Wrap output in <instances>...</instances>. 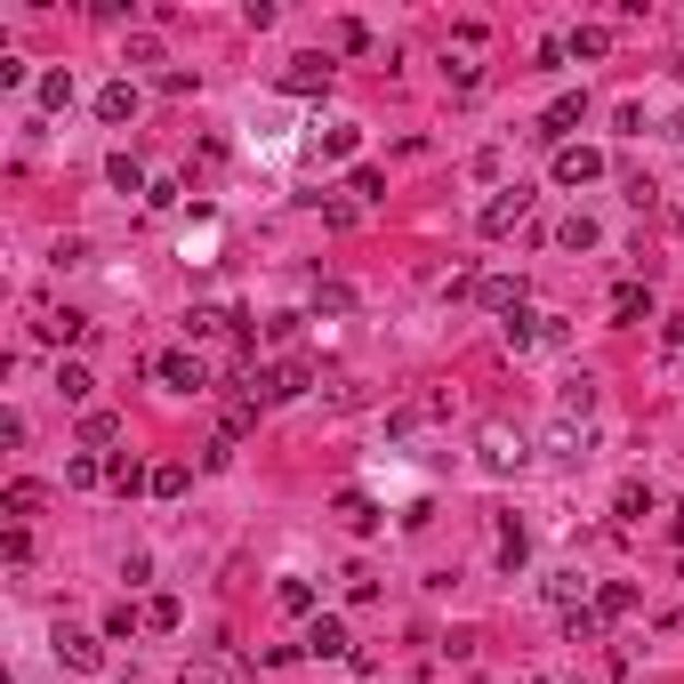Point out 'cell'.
<instances>
[{"instance_id": "cell-26", "label": "cell", "mask_w": 684, "mask_h": 684, "mask_svg": "<svg viewBox=\"0 0 684 684\" xmlns=\"http://www.w3.org/2000/svg\"><path fill=\"white\" fill-rule=\"evenodd\" d=\"M65 484H73V491H97V484H106V460H97V451H73V460H65Z\"/></svg>"}, {"instance_id": "cell-36", "label": "cell", "mask_w": 684, "mask_h": 684, "mask_svg": "<svg viewBox=\"0 0 684 684\" xmlns=\"http://www.w3.org/2000/svg\"><path fill=\"white\" fill-rule=\"evenodd\" d=\"M355 145H363V130H355V121H339V130H322V154H330V161H346Z\"/></svg>"}, {"instance_id": "cell-34", "label": "cell", "mask_w": 684, "mask_h": 684, "mask_svg": "<svg viewBox=\"0 0 684 684\" xmlns=\"http://www.w3.org/2000/svg\"><path fill=\"white\" fill-rule=\"evenodd\" d=\"M178 620H185V604H178V596H154V604H145V628H161V636H170Z\"/></svg>"}, {"instance_id": "cell-31", "label": "cell", "mask_w": 684, "mask_h": 684, "mask_svg": "<svg viewBox=\"0 0 684 684\" xmlns=\"http://www.w3.org/2000/svg\"><path fill=\"white\" fill-rule=\"evenodd\" d=\"M346 194H355V201H387V170H370V161H363V170L346 178Z\"/></svg>"}, {"instance_id": "cell-9", "label": "cell", "mask_w": 684, "mask_h": 684, "mask_svg": "<svg viewBox=\"0 0 684 684\" xmlns=\"http://www.w3.org/2000/svg\"><path fill=\"white\" fill-rule=\"evenodd\" d=\"M137 81H106V89H97V121H106V130H121V121H137Z\"/></svg>"}, {"instance_id": "cell-43", "label": "cell", "mask_w": 684, "mask_h": 684, "mask_svg": "<svg viewBox=\"0 0 684 684\" xmlns=\"http://www.w3.org/2000/svg\"><path fill=\"white\" fill-rule=\"evenodd\" d=\"M500 170H508V154H500V145H484V154H475V178L500 185Z\"/></svg>"}, {"instance_id": "cell-6", "label": "cell", "mask_w": 684, "mask_h": 684, "mask_svg": "<svg viewBox=\"0 0 684 684\" xmlns=\"http://www.w3.org/2000/svg\"><path fill=\"white\" fill-rule=\"evenodd\" d=\"M579 113H588V97H579V89H564V97H555V106L540 113V130H532V137H540V145H555V154H564V137L579 130Z\"/></svg>"}, {"instance_id": "cell-37", "label": "cell", "mask_w": 684, "mask_h": 684, "mask_svg": "<svg viewBox=\"0 0 684 684\" xmlns=\"http://www.w3.org/2000/svg\"><path fill=\"white\" fill-rule=\"evenodd\" d=\"M113 435H121V419H113V411H89V419H81V443H113Z\"/></svg>"}, {"instance_id": "cell-1", "label": "cell", "mask_w": 684, "mask_h": 684, "mask_svg": "<svg viewBox=\"0 0 684 684\" xmlns=\"http://www.w3.org/2000/svg\"><path fill=\"white\" fill-rule=\"evenodd\" d=\"M532 201H540V194H532V185H524V178H515V185H500V194H491V201H484V210H475V234H484V242H508V234H515V225H524V218H532Z\"/></svg>"}, {"instance_id": "cell-4", "label": "cell", "mask_w": 684, "mask_h": 684, "mask_svg": "<svg viewBox=\"0 0 684 684\" xmlns=\"http://www.w3.org/2000/svg\"><path fill=\"white\" fill-rule=\"evenodd\" d=\"M154 379L170 387V395H201V387H210V363L185 355V346H170V355H154Z\"/></svg>"}, {"instance_id": "cell-8", "label": "cell", "mask_w": 684, "mask_h": 684, "mask_svg": "<svg viewBox=\"0 0 684 684\" xmlns=\"http://www.w3.org/2000/svg\"><path fill=\"white\" fill-rule=\"evenodd\" d=\"M604 178V154H596V145H564V154H555V185H596Z\"/></svg>"}, {"instance_id": "cell-35", "label": "cell", "mask_w": 684, "mask_h": 684, "mask_svg": "<svg viewBox=\"0 0 684 684\" xmlns=\"http://www.w3.org/2000/svg\"><path fill=\"white\" fill-rule=\"evenodd\" d=\"M443 81H451V89H484V65H475V57H451V65H443Z\"/></svg>"}, {"instance_id": "cell-41", "label": "cell", "mask_w": 684, "mask_h": 684, "mask_svg": "<svg viewBox=\"0 0 684 684\" xmlns=\"http://www.w3.org/2000/svg\"><path fill=\"white\" fill-rule=\"evenodd\" d=\"M548 451H555V460H579V427L555 419V427H548Z\"/></svg>"}, {"instance_id": "cell-28", "label": "cell", "mask_w": 684, "mask_h": 684, "mask_svg": "<svg viewBox=\"0 0 684 684\" xmlns=\"http://www.w3.org/2000/svg\"><path fill=\"white\" fill-rule=\"evenodd\" d=\"M564 49L596 65V57H612V33H604V25H572V40H564Z\"/></svg>"}, {"instance_id": "cell-39", "label": "cell", "mask_w": 684, "mask_h": 684, "mask_svg": "<svg viewBox=\"0 0 684 684\" xmlns=\"http://www.w3.org/2000/svg\"><path fill=\"white\" fill-rule=\"evenodd\" d=\"M178 684H234V669H225V660H185Z\"/></svg>"}, {"instance_id": "cell-33", "label": "cell", "mask_w": 684, "mask_h": 684, "mask_svg": "<svg viewBox=\"0 0 684 684\" xmlns=\"http://www.w3.org/2000/svg\"><path fill=\"white\" fill-rule=\"evenodd\" d=\"M346 306H355V290H346V282H315V315H346Z\"/></svg>"}, {"instance_id": "cell-27", "label": "cell", "mask_w": 684, "mask_h": 684, "mask_svg": "<svg viewBox=\"0 0 684 684\" xmlns=\"http://www.w3.org/2000/svg\"><path fill=\"white\" fill-rule=\"evenodd\" d=\"M137 628H145V612L130 604V596H121V604L106 612V645H130V636H137Z\"/></svg>"}, {"instance_id": "cell-15", "label": "cell", "mask_w": 684, "mask_h": 684, "mask_svg": "<svg viewBox=\"0 0 684 684\" xmlns=\"http://www.w3.org/2000/svg\"><path fill=\"white\" fill-rule=\"evenodd\" d=\"M612 322H620V330L652 322V290H645V282H620V290H612Z\"/></svg>"}, {"instance_id": "cell-23", "label": "cell", "mask_w": 684, "mask_h": 684, "mask_svg": "<svg viewBox=\"0 0 684 684\" xmlns=\"http://www.w3.org/2000/svg\"><path fill=\"white\" fill-rule=\"evenodd\" d=\"M500 346H508V355L540 346V315H532V306H524V315H508V322H500Z\"/></svg>"}, {"instance_id": "cell-20", "label": "cell", "mask_w": 684, "mask_h": 684, "mask_svg": "<svg viewBox=\"0 0 684 684\" xmlns=\"http://www.w3.org/2000/svg\"><path fill=\"white\" fill-rule=\"evenodd\" d=\"M555 242H564V251H596V242H604V225H596L588 210H572L564 225H555Z\"/></svg>"}, {"instance_id": "cell-24", "label": "cell", "mask_w": 684, "mask_h": 684, "mask_svg": "<svg viewBox=\"0 0 684 684\" xmlns=\"http://www.w3.org/2000/svg\"><path fill=\"white\" fill-rule=\"evenodd\" d=\"M596 636H604V612H596V604H572V612H564V645H596Z\"/></svg>"}, {"instance_id": "cell-12", "label": "cell", "mask_w": 684, "mask_h": 684, "mask_svg": "<svg viewBox=\"0 0 684 684\" xmlns=\"http://www.w3.org/2000/svg\"><path fill=\"white\" fill-rule=\"evenodd\" d=\"M40 508H49V491H40V484H33V475H16V484H9V491H0V515H9V524H33V515H40Z\"/></svg>"}, {"instance_id": "cell-29", "label": "cell", "mask_w": 684, "mask_h": 684, "mask_svg": "<svg viewBox=\"0 0 684 684\" xmlns=\"http://www.w3.org/2000/svg\"><path fill=\"white\" fill-rule=\"evenodd\" d=\"M33 89H40V113H65L73 106V73H40Z\"/></svg>"}, {"instance_id": "cell-10", "label": "cell", "mask_w": 684, "mask_h": 684, "mask_svg": "<svg viewBox=\"0 0 684 684\" xmlns=\"http://www.w3.org/2000/svg\"><path fill=\"white\" fill-rule=\"evenodd\" d=\"M330 515H339V524H346V532H379V500H370V491H363V484H346V491H339V500H330Z\"/></svg>"}, {"instance_id": "cell-18", "label": "cell", "mask_w": 684, "mask_h": 684, "mask_svg": "<svg viewBox=\"0 0 684 684\" xmlns=\"http://www.w3.org/2000/svg\"><path fill=\"white\" fill-rule=\"evenodd\" d=\"M274 604H282L290 620H315V579H298V572L274 579Z\"/></svg>"}, {"instance_id": "cell-13", "label": "cell", "mask_w": 684, "mask_h": 684, "mask_svg": "<svg viewBox=\"0 0 684 684\" xmlns=\"http://www.w3.org/2000/svg\"><path fill=\"white\" fill-rule=\"evenodd\" d=\"M106 484L121 491V500H137V491H154V467H137L130 451H106Z\"/></svg>"}, {"instance_id": "cell-19", "label": "cell", "mask_w": 684, "mask_h": 684, "mask_svg": "<svg viewBox=\"0 0 684 684\" xmlns=\"http://www.w3.org/2000/svg\"><path fill=\"white\" fill-rule=\"evenodd\" d=\"M106 178H113V194H154V178H145V161H137V154H113V161H106Z\"/></svg>"}, {"instance_id": "cell-50", "label": "cell", "mask_w": 684, "mask_h": 684, "mask_svg": "<svg viewBox=\"0 0 684 684\" xmlns=\"http://www.w3.org/2000/svg\"><path fill=\"white\" fill-rule=\"evenodd\" d=\"M532 684H548V676H532Z\"/></svg>"}, {"instance_id": "cell-49", "label": "cell", "mask_w": 684, "mask_h": 684, "mask_svg": "<svg viewBox=\"0 0 684 684\" xmlns=\"http://www.w3.org/2000/svg\"><path fill=\"white\" fill-rule=\"evenodd\" d=\"M676 73H684V57H676Z\"/></svg>"}, {"instance_id": "cell-38", "label": "cell", "mask_w": 684, "mask_h": 684, "mask_svg": "<svg viewBox=\"0 0 684 684\" xmlns=\"http://www.w3.org/2000/svg\"><path fill=\"white\" fill-rule=\"evenodd\" d=\"M0 555H9V564L25 572V564H33V524H9V540H0Z\"/></svg>"}, {"instance_id": "cell-44", "label": "cell", "mask_w": 684, "mask_h": 684, "mask_svg": "<svg viewBox=\"0 0 684 684\" xmlns=\"http://www.w3.org/2000/svg\"><path fill=\"white\" fill-rule=\"evenodd\" d=\"M579 588H588V579H579V572H555V579H548V596H555V604H564V612H572V596H579Z\"/></svg>"}, {"instance_id": "cell-30", "label": "cell", "mask_w": 684, "mask_h": 684, "mask_svg": "<svg viewBox=\"0 0 684 684\" xmlns=\"http://www.w3.org/2000/svg\"><path fill=\"white\" fill-rule=\"evenodd\" d=\"M185 484H194V475H185V460H161V467H154V500H178Z\"/></svg>"}, {"instance_id": "cell-2", "label": "cell", "mask_w": 684, "mask_h": 684, "mask_svg": "<svg viewBox=\"0 0 684 684\" xmlns=\"http://www.w3.org/2000/svg\"><path fill=\"white\" fill-rule=\"evenodd\" d=\"M306 387H315V363H306V355H282V363L251 370V395H258V403H298Z\"/></svg>"}, {"instance_id": "cell-25", "label": "cell", "mask_w": 684, "mask_h": 684, "mask_svg": "<svg viewBox=\"0 0 684 684\" xmlns=\"http://www.w3.org/2000/svg\"><path fill=\"white\" fill-rule=\"evenodd\" d=\"M57 395H65V403H89V395H97L89 363H57Z\"/></svg>"}, {"instance_id": "cell-22", "label": "cell", "mask_w": 684, "mask_h": 684, "mask_svg": "<svg viewBox=\"0 0 684 684\" xmlns=\"http://www.w3.org/2000/svg\"><path fill=\"white\" fill-rule=\"evenodd\" d=\"M315 210H322V225H330V234H346V225L363 218V201H355V194H315Z\"/></svg>"}, {"instance_id": "cell-16", "label": "cell", "mask_w": 684, "mask_h": 684, "mask_svg": "<svg viewBox=\"0 0 684 684\" xmlns=\"http://www.w3.org/2000/svg\"><path fill=\"white\" fill-rule=\"evenodd\" d=\"M475 298H484V306H491V315H500V322H508V315H524V282H508V274L475 282Z\"/></svg>"}, {"instance_id": "cell-45", "label": "cell", "mask_w": 684, "mask_h": 684, "mask_svg": "<svg viewBox=\"0 0 684 684\" xmlns=\"http://www.w3.org/2000/svg\"><path fill=\"white\" fill-rule=\"evenodd\" d=\"M339 49H346V57H363V49H370V25H355V16H346V25H339Z\"/></svg>"}, {"instance_id": "cell-21", "label": "cell", "mask_w": 684, "mask_h": 684, "mask_svg": "<svg viewBox=\"0 0 684 684\" xmlns=\"http://www.w3.org/2000/svg\"><path fill=\"white\" fill-rule=\"evenodd\" d=\"M636 604H645V596H636L628 579H604V588H596V612H604V620H628Z\"/></svg>"}, {"instance_id": "cell-14", "label": "cell", "mask_w": 684, "mask_h": 684, "mask_svg": "<svg viewBox=\"0 0 684 684\" xmlns=\"http://www.w3.org/2000/svg\"><path fill=\"white\" fill-rule=\"evenodd\" d=\"M612 515H620V524H645V515H652V484H645V475H620Z\"/></svg>"}, {"instance_id": "cell-5", "label": "cell", "mask_w": 684, "mask_h": 684, "mask_svg": "<svg viewBox=\"0 0 684 684\" xmlns=\"http://www.w3.org/2000/svg\"><path fill=\"white\" fill-rule=\"evenodd\" d=\"M57 660L81 669V676H97V669H106V636H97V628H57Z\"/></svg>"}, {"instance_id": "cell-46", "label": "cell", "mask_w": 684, "mask_h": 684, "mask_svg": "<svg viewBox=\"0 0 684 684\" xmlns=\"http://www.w3.org/2000/svg\"><path fill=\"white\" fill-rule=\"evenodd\" d=\"M161 89H170V97H194V89H201V73H185V65H170V73H161Z\"/></svg>"}, {"instance_id": "cell-48", "label": "cell", "mask_w": 684, "mask_h": 684, "mask_svg": "<svg viewBox=\"0 0 684 684\" xmlns=\"http://www.w3.org/2000/svg\"><path fill=\"white\" fill-rule=\"evenodd\" d=\"M676 234H684V210H676Z\"/></svg>"}, {"instance_id": "cell-32", "label": "cell", "mask_w": 684, "mask_h": 684, "mask_svg": "<svg viewBox=\"0 0 684 684\" xmlns=\"http://www.w3.org/2000/svg\"><path fill=\"white\" fill-rule=\"evenodd\" d=\"M596 411V379H564V419H588Z\"/></svg>"}, {"instance_id": "cell-11", "label": "cell", "mask_w": 684, "mask_h": 684, "mask_svg": "<svg viewBox=\"0 0 684 684\" xmlns=\"http://www.w3.org/2000/svg\"><path fill=\"white\" fill-rule=\"evenodd\" d=\"M306 652H315V660H346V652H355V636H346V620L315 612V628H306Z\"/></svg>"}, {"instance_id": "cell-47", "label": "cell", "mask_w": 684, "mask_h": 684, "mask_svg": "<svg viewBox=\"0 0 684 684\" xmlns=\"http://www.w3.org/2000/svg\"><path fill=\"white\" fill-rule=\"evenodd\" d=\"M669 540H676V548H684V508H676V515H669Z\"/></svg>"}, {"instance_id": "cell-40", "label": "cell", "mask_w": 684, "mask_h": 684, "mask_svg": "<svg viewBox=\"0 0 684 684\" xmlns=\"http://www.w3.org/2000/svg\"><path fill=\"white\" fill-rule=\"evenodd\" d=\"M40 339H65L73 346V339H89V322H81V315H49V322H40Z\"/></svg>"}, {"instance_id": "cell-7", "label": "cell", "mask_w": 684, "mask_h": 684, "mask_svg": "<svg viewBox=\"0 0 684 684\" xmlns=\"http://www.w3.org/2000/svg\"><path fill=\"white\" fill-rule=\"evenodd\" d=\"M282 89H290V97H330V57H315V49L290 57V65H282Z\"/></svg>"}, {"instance_id": "cell-42", "label": "cell", "mask_w": 684, "mask_h": 684, "mask_svg": "<svg viewBox=\"0 0 684 684\" xmlns=\"http://www.w3.org/2000/svg\"><path fill=\"white\" fill-rule=\"evenodd\" d=\"M178 201H185V185H178V178H154V194H145V210H178Z\"/></svg>"}, {"instance_id": "cell-17", "label": "cell", "mask_w": 684, "mask_h": 684, "mask_svg": "<svg viewBox=\"0 0 684 684\" xmlns=\"http://www.w3.org/2000/svg\"><path fill=\"white\" fill-rule=\"evenodd\" d=\"M524 564H532V532L515 515H500V572H524Z\"/></svg>"}, {"instance_id": "cell-3", "label": "cell", "mask_w": 684, "mask_h": 684, "mask_svg": "<svg viewBox=\"0 0 684 684\" xmlns=\"http://www.w3.org/2000/svg\"><path fill=\"white\" fill-rule=\"evenodd\" d=\"M475 460H484V475H515L532 451H524V435H515V427H484V435H475Z\"/></svg>"}]
</instances>
